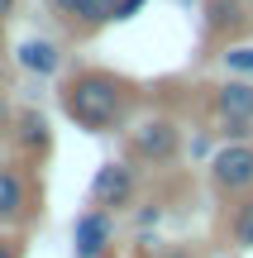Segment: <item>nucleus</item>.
<instances>
[{
	"instance_id": "nucleus-7",
	"label": "nucleus",
	"mask_w": 253,
	"mask_h": 258,
	"mask_svg": "<svg viewBox=\"0 0 253 258\" xmlns=\"http://www.w3.org/2000/svg\"><path fill=\"white\" fill-rule=\"evenodd\" d=\"M38 215V182L24 163H0V230H24Z\"/></svg>"
},
{
	"instance_id": "nucleus-14",
	"label": "nucleus",
	"mask_w": 253,
	"mask_h": 258,
	"mask_svg": "<svg viewBox=\"0 0 253 258\" xmlns=\"http://www.w3.org/2000/svg\"><path fill=\"white\" fill-rule=\"evenodd\" d=\"M143 5H148V0H120V5H115V24H124V19H134V15H139Z\"/></svg>"
},
{
	"instance_id": "nucleus-6",
	"label": "nucleus",
	"mask_w": 253,
	"mask_h": 258,
	"mask_svg": "<svg viewBox=\"0 0 253 258\" xmlns=\"http://www.w3.org/2000/svg\"><path fill=\"white\" fill-rule=\"evenodd\" d=\"M253 29V0H206V10H201V48L210 53H225L229 43H239V38H248Z\"/></svg>"
},
{
	"instance_id": "nucleus-5",
	"label": "nucleus",
	"mask_w": 253,
	"mask_h": 258,
	"mask_svg": "<svg viewBox=\"0 0 253 258\" xmlns=\"http://www.w3.org/2000/svg\"><path fill=\"white\" fill-rule=\"evenodd\" d=\"M206 182L220 201L253 191V139H225L206 163Z\"/></svg>"
},
{
	"instance_id": "nucleus-16",
	"label": "nucleus",
	"mask_w": 253,
	"mask_h": 258,
	"mask_svg": "<svg viewBox=\"0 0 253 258\" xmlns=\"http://www.w3.org/2000/svg\"><path fill=\"white\" fill-rule=\"evenodd\" d=\"M0 129H15V115H10V105H5V96H0Z\"/></svg>"
},
{
	"instance_id": "nucleus-3",
	"label": "nucleus",
	"mask_w": 253,
	"mask_h": 258,
	"mask_svg": "<svg viewBox=\"0 0 253 258\" xmlns=\"http://www.w3.org/2000/svg\"><path fill=\"white\" fill-rule=\"evenodd\" d=\"M206 120L215 124L210 134L220 139H253V82L229 77L206 91Z\"/></svg>"
},
{
	"instance_id": "nucleus-15",
	"label": "nucleus",
	"mask_w": 253,
	"mask_h": 258,
	"mask_svg": "<svg viewBox=\"0 0 253 258\" xmlns=\"http://www.w3.org/2000/svg\"><path fill=\"white\" fill-rule=\"evenodd\" d=\"M0 258H24V244L15 234H0Z\"/></svg>"
},
{
	"instance_id": "nucleus-9",
	"label": "nucleus",
	"mask_w": 253,
	"mask_h": 258,
	"mask_svg": "<svg viewBox=\"0 0 253 258\" xmlns=\"http://www.w3.org/2000/svg\"><path fill=\"white\" fill-rule=\"evenodd\" d=\"M115 5H120V0H48V10L81 38L101 34L105 24H115Z\"/></svg>"
},
{
	"instance_id": "nucleus-12",
	"label": "nucleus",
	"mask_w": 253,
	"mask_h": 258,
	"mask_svg": "<svg viewBox=\"0 0 253 258\" xmlns=\"http://www.w3.org/2000/svg\"><path fill=\"white\" fill-rule=\"evenodd\" d=\"M15 62L24 67V72H34V77H53L57 67H62V53H57L53 38H24V43L15 48Z\"/></svg>"
},
{
	"instance_id": "nucleus-4",
	"label": "nucleus",
	"mask_w": 253,
	"mask_h": 258,
	"mask_svg": "<svg viewBox=\"0 0 253 258\" xmlns=\"http://www.w3.org/2000/svg\"><path fill=\"white\" fill-rule=\"evenodd\" d=\"M86 196H91V206H105V211H134L143 196V167L134 163V158H105L101 167H96L91 186H86Z\"/></svg>"
},
{
	"instance_id": "nucleus-10",
	"label": "nucleus",
	"mask_w": 253,
	"mask_h": 258,
	"mask_svg": "<svg viewBox=\"0 0 253 258\" xmlns=\"http://www.w3.org/2000/svg\"><path fill=\"white\" fill-rule=\"evenodd\" d=\"M220 244L234 253H253V191L225 201V215H220Z\"/></svg>"
},
{
	"instance_id": "nucleus-17",
	"label": "nucleus",
	"mask_w": 253,
	"mask_h": 258,
	"mask_svg": "<svg viewBox=\"0 0 253 258\" xmlns=\"http://www.w3.org/2000/svg\"><path fill=\"white\" fill-rule=\"evenodd\" d=\"M15 10H19V0H0V19H10Z\"/></svg>"
},
{
	"instance_id": "nucleus-11",
	"label": "nucleus",
	"mask_w": 253,
	"mask_h": 258,
	"mask_svg": "<svg viewBox=\"0 0 253 258\" xmlns=\"http://www.w3.org/2000/svg\"><path fill=\"white\" fill-rule=\"evenodd\" d=\"M15 148L24 158H43L48 148H53V129L38 110H19L15 115Z\"/></svg>"
},
{
	"instance_id": "nucleus-8",
	"label": "nucleus",
	"mask_w": 253,
	"mask_h": 258,
	"mask_svg": "<svg viewBox=\"0 0 253 258\" xmlns=\"http://www.w3.org/2000/svg\"><path fill=\"white\" fill-rule=\"evenodd\" d=\"M115 249V211L105 206H86L72 225V253L76 258H101Z\"/></svg>"
},
{
	"instance_id": "nucleus-18",
	"label": "nucleus",
	"mask_w": 253,
	"mask_h": 258,
	"mask_svg": "<svg viewBox=\"0 0 253 258\" xmlns=\"http://www.w3.org/2000/svg\"><path fill=\"white\" fill-rule=\"evenodd\" d=\"M162 258H196L191 249H172V253H162Z\"/></svg>"
},
{
	"instance_id": "nucleus-1",
	"label": "nucleus",
	"mask_w": 253,
	"mask_h": 258,
	"mask_svg": "<svg viewBox=\"0 0 253 258\" xmlns=\"http://www.w3.org/2000/svg\"><path fill=\"white\" fill-rule=\"evenodd\" d=\"M57 105L86 134H115V129H129V120L139 115L143 86L110 67H76L57 86Z\"/></svg>"
},
{
	"instance_id": "nucleus-13",
	"label": "nucleus",
	"mask_w": 253,
	"mask_h": 258,
	"mask_svg": "<svg viewBox=\"0 0 253 258\" xmlns=\"http://www.w3.org/2000/svg\"><path fill=\"white\" fill-rule=\"evenodd\" d=\"M220 62H225V72H229V77H248V82H253V43H248V38L229 43L225 53H220Z\"/></svg>"
},
{
	"instance_id": "nucleus-2",
	"label": "nucleus",
	"mask_w": 253,
	"mask_h": 258,
	"mask_svg": "<svg viewBox=\"0 0 253 258\" xmlns=\"http://www.w3.org/2000/svg\"><path fill=\"white\" fill-rule=\"evenodd\" d=\"M182 120L167 110H153V115H134L129 129H124V158L143 167V172H162L182 158Z\"/></svg>"
},
{
	"instance_id": "nucleus-19",
	"label": "nucleus",
	"mask_w": 253,
	"mask_h": 258,
	"mask_svg": "<svg viewBox=\"0 0 253 258\" xmlns=\"http://www.w3.org/2000/svg\"><path fill=\"white\" fill-rule=\"evenodd\" d=\"M101 258H124V253H115V249H110V253H101Z\"/></svg>"
},
{
	"instance_id": "nucleus-20",
	"label": "nucleus",
	"mask_w": 253,
	"mask_h": 258,
	"mask_svg": "<svg viewBox=\"0 0 253 258\" xmlns=\"http://www.w3.org/2000/svg\"><path fill=\"white\" fill-rule=\"evenodd\" d=\"M0 24H5V19H0Z\"/></svg>"
}]
</instances>
